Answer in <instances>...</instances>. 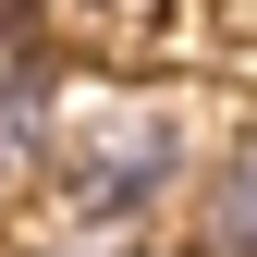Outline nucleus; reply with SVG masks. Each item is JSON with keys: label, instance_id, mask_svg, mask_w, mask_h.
I'll return each mask as SVG.
<instances>
[{"label": "nucleus", "instance_id": "f257e3e1", "mask_svg": "<svg viewBox=\"0 0 257 257\" xmlns=\"http://www.w3.org/2000/svg\"><path fill=\"white\" fill-rule=\"evenodd\" d=\"M196 184V147L159 98H98V110H61V147H49V208L61 233H135Z\"/></svg>", "mask_w": 257, "mask_h": 257}, {"label": "nucleus", "instance_id": "f03ea898", "mask_svg": "<svg viewBox=\"0 0 257 257\" xmlns=\"http://www.w3.org/2000/svg\"><path fill=\"white\" fill-rule=\"evenodd\" d=\"M61 110H74L61 61H49L37 37H25V25H0V196H13V184H49Z\"/></svg>", "mask_w": 257, "mask_h": 257}, {"label": "nucleus", "instance_id": "7ed1b4c3", "mask_svg": "<svg viewBox=\"0 0 257 257\" xmlns=\"http://www.w3.org/2000/svg\"><path fill=\"white\" fill-rule=\"evenodd\" d=\"M196 257H257V122L196 172Z\"/></svg>", "mask_w": 257, "mask_h": 257}, {"label": "nucleus", "instance_id": "20e7f679", "mask_svg": "<svg viewBox=\"0 0 257 257\" xmlns=\"http://www.w3.org/2000/svg\"><path fill=\"white\" fill-rule=\"evenodd\" d=\"M25 257H122L110 233H49V245H25Z\"/></svg>", "mask_w": 257, "mask_h": 257}]
</instances>
